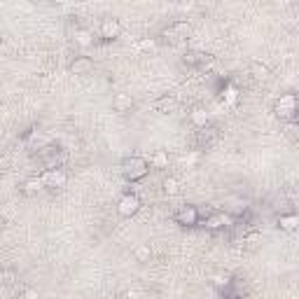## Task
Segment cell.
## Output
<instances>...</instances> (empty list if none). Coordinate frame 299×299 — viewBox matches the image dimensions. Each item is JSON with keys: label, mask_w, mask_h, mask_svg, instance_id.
Returning a JSON list of instances; mask_svg holds the SVG:
<instances>
[{"label": "cell", "mask_w": 299, "mask_h": 299, "mask_svg": "<svg viewBox=\"0 0 299 299\" xmlns=\"http://www.w3.org/2000/svg\"><path fill=\"white\" fill-rule=\"evenodd\" d=\"M122 171H124L126 180L136 182V180H140V178H145V176H148L150 164H148V159H142V157H128V159H124Z\"/></svg>", "instance_id": "obj_1"}, {"label": "cell", "mask_w": 299, "mask_h": 299, "mask_svg": "<svg viewBox=\"0 0 299 299\" xmlns=\"http://www.w3.org/2000/svg\"><path fill=\"white\" fill-rule=\"evenodd\" d=\"M274 112L280 122H290L297 117V96L294 94H283L274 106Z\"/></svg>", "instance_id": "obj_2"}, {"label": "cell", "mask_w": 299, "mask_h": 299, "mask_svg": "<svg viewBox=\"0 0 299 299\" xmlns=\"http://www.w3.org/2000/svg\"><path fill=\"white\" fill-rule=\"evenodd\" d=\"M40 180H42V187H47V190H61L68 182V173L58 166H52V168H44Z\"/></svg>", "instance_id": "obj_3"}, {"label": "cell", "mask_w": 299, "mask_h": 299, "mask_svg": "<svg viewBox=\"0 0 299 299\" xmlns=\"http://www.w3.org/2000/svg\"><path fill=\"white\" fill-rule=\"evenodd\" d=\"M190 36H192V26H190L187 22H178V24H173L171 28L164 30V38H166V40H171L173 44L185 42Z\"/></svg>", "instance_id": "obj_4"}, {"label": "cell", "mask_w": 299, "mask_h": 299, "mask_svg": "<svg viewBox=\"0 0 299 299\" xmlns=\"http://www.w3.org/2000/svg\"><path fill=\"white\" fill-rule=\"evenodd\" d=\"M140 210V199L136 196V194H124L120 199V204H117V213L122 215V218H131V215H136Z\"/></svg>", "instance_id": "obj_5"}, {"label": "cell", "mask_w": 299, "mask_h": 299, "mask_svg": "<svg viewBox=\"0 0 299 299\" xmlns=\"http://www.w3.org/2000/svg\"><path fill=\"white\" fill-rule=\"evenodd\" d=\"M176 222L182 224V227H194V224L199 222V210H196V206L178 208V213H176Z\"/></svg>", "instance_id": "obj_6"}, {"label": "cell", "mask_w": 299, "mask_h": 299, "mask_svg": "<svg viewBox=\"0 0 299 299\" xmlns=\"http://www.w3.org/2000/svg\"><path fill=\"white\" fill-rule=\"evenodd\" d=\"M218 138H220V128H218V126H210V124L201 126L199 134H196V142H199L201 148H208V145H213Z\"/></svg>", "instance_id": "obj_7"}, {"label": "cell", "mask_w": 299, "mask_h": 299, "mask_svg": "<svg viewBox=\"0 0 299 299\" xmlns=\"http://www.w3.org/2000/svg\"><path fill=\"white\" fill-rule=\"evenodd\" d=\"M131 108H134V98H131V94H124V92L114 94V98H112V110H114V112H120V114L131 112Z\"/></svg>", "instance_id": "obj_8"}, {"label": "cell", "mask_w": 299, "mask_h": 299, "mask_svg": "<svg viewBox=\"0 0 299 299\" xmlns=\"http://www.w3.org/2000/svg\"><path fill=\"white\" fill-rule=\"evenodd\" d=\"M120 33H122V24L117 19H103L100 22V36L106 40H114V38H120Z\"/></svg>", "instance_id": "obj_9"}, {"label": "cell", "mask_w": 299, "mask_h": 299, "mask_svg": "<svg viewBox=\"0 0 299 299\" xmlns=\"http://www.w3.org/2000/svg\"><path fill=\"white\" fill-rule=\"evenodd\" d=\"M94 70V61L89 56H75V61L70 64L72 75H89Z\"/></svg>", "instance_id": "obj_10"}, {"label": "cell", "mask_w": 299, "mask_h": 299, "mask_svg": "<svg viewBox=\"0 0 299 299\" xmlns=\"http://www.w3.org/2000/svg\"><path fill=\"white\" fill-rule=\"evenodd\" d=\"M229 224H234L229 213H215L210 218H206V229H222V227H229Z\"/></svg>", "instance_id": "obj_11"}, {"label": "cell", "mask_w": 299, "mask_h": 299, "mask_svg": "<svg viewBox=\"0 0 299 299\" xmlns=\"http://www.w3.org/2000/svg\"><path fill=\"white\" fill-rule=\"evenodd\" d=\"M182 61H185L187 66H206L208 56L204 54V52H196V50H190L182 54Z\"/></svg>", "instance_id": "obj_12"}, {"label": "cell", "mask_w": 299, "mask_h": 299, "mask_svg": "<svg viewBox=\"0 0 299 299\" xmlns=\"http://www.w3.org/2000/svg\"><path fill=\"white\" fill-rule=\"evenodd\" d=\"M176 106H178V100L173 98V96H164V98H159L157 103H154V110H157L159 114H168L176 110Z\"/></svg>", "instance_id": "obj_13"}, {"label": "cell", "mask_w": 299, "mask_h": 299, "mask_svg": "<svg viewBox=\"0 0 299 299\" xmlns=\"http://www.w3.org/2000/svg\"><path fill=\"white\" fill-rule=\"evenodd\" d=\"M278 227L283 229V232H294V229L299 227V218L294 213L280 215V218H278Z\"/></svg>", "instance_id": "obj_14"}, {"label": "cell", "mask_w": 299, "mask_h": 299, "mask_svg": "<svg viewBox=\"0 0 299 299\" xmlns=\"http://www.w3.org/2000/svg\"><path fill=\"white\" fill-rule=\"evenodd\" d=\"M190 120H192V124L196 128L201 126H206V124H210V117H208V112L204 110V108H194L192 114H190Z\"/></svg>", "instance_id": "obj_15"}, {"label": "cell", "mask_w": 299, "mask_h": 299, "mask_svg": "<svg viewBox=\"0 0 299 299\" xmlns=\"http://www.w3.org/2000/svg\"><path fill=\"white\" fill-rule=\"evenodd\" d=\"M148 164L152 166V168H159V171H162V168H168V154H166L164 150H157V152L150 157Z\"/></svg>", "instance_id": "obj_16"}, {"label": "cell", "mask_w": 299, "mask_h": 299, "mask_svg": "<svg viewBox=\"0 0 299 299\" xmlns=\"http://www.w3.org/2000/svg\"><path fill=\"white\" fill-rule=\"evenodd\" d=\"M250 75L255 80H266L271 75V70H269V66L262 64V61H252L250 64Z\"/></svg>", "instance_id": "obj_17"}, {"label": "cell", "mask_w": 299, "mask_h": 299, "mask_svg": "<svg viewBox=\"0 0 299 299\" xmlns=\"http://www.w3.org/2000/svg\"><path fill=\"white\" fill-rule=\"evenodd\" d=\"M72 38H75V44H80V47H92L94 44V33L86 28H78Z\"/></svg>", "instance_id": "obj_18"}, {"label": "cell", "mask_w": 299, "mask_h": 299, "mask_svg": "<svg viewBox=\"0 0 299 299\" xmlns=\"http://www.w3.org/2000/svg\"><path fill=\"white\" fill-rule=\"evenodd\" d=\"M40 190H42V180L40 178H30L22 185V194H26V196H36Z\"/></svg>", "instance_id": "obj_19"}, {"label": "cell", "mask_w": 299, "mask_h": 299, "mask_svg": "<svg viewBox=\"0 0 299 299\" xmlns=\"http://www.w3.org/2000/svg\"><path fill=\"white\" fill-rule=\"evenodd\" d=\"M162 190H164L166 196H176V194L180 192V182L176 178H164V182H162Z\"/></svg>", "instance_id": "obj_20"}, {"label": "cell", "mask_w": 299, "mask_h": 299, "mask_svg": "<svg viewBox=\"0 0 299 299\" xmlns=\"http://www.w3.org/2000/svg\"><path fill=\"white\" fill-rule=\"evenodd\" d=\"M134 257H136V262H150V257H152V250H150V246H138V248L134 250Z\"/></svg>", "instance_id": "obj_21"}, {"label": "cell", "mask_w": 299, "mask_h": 299, "mask_svg": "<svg viewBox=\"0 0 299 299\" xmlns=\"http://www.w3.org/2000/svg\"><path fill=\"white\" fill-rule=\"evenodd\" d=\"M136 50L138 52H154L157 50V42H154L152 38H145V40H138V42H136Z\"/></svg>", "instance_id": "obj_22"}, {"label": "cell", "mask_w": 299, "mask_h": 299, "mask_svg": "<svg viewBox=\"0 0 299 299\" xmlns=\"http://www.w3.org/2000/svg\"><path fill=\"white\" fill-rule=\"evenodd\" d=\"M262 241V236L257 234V232H252V234H248L246 238H243V243H246V248H257V243Z\"/></svg>", "instance_id": "obj_23"}, {"label": "cell", "mask_w": 299, "mask_h": 299, "mask_svg": "<svg viewBox=\"0 0 299 299\" xmlns=\"http://www.w3.org/2000/svg\"><path fill=\"white\" fill-rule=\"evenodd\" d=\"M285 134L290 136V138H297V124H294V120L285 122Z\"/></svg>", "instance_id": "obj_24"}, {"label": "cell", "mask_w": 299, "mask_h": 299, "mask_svg": "<svg viewBox=\"0 0 299 299\" xmlns=\"http://www.w3.org/2000/svg\"><path fill=\"white\" fill-rule=\"evenodd\" d=\"M224 98H227V103H229V106H234V103H236V98H238V92H236L234 86H229V89H227V94H224Z\"/></svg>", "instance_id": "obj_25"}, {"label": "cell", "mask_w": 299, "mask_h": 299, "mask_svg": "<svg viewBox=\"0 0 299 299\" xmlns=\"http://www.w3.org/2000/svg\"><path fill=\"white\" fill-rule=\"evenodd\" d=\"M24 297H38L36 290H24Z\"/></svg>", "instance_id": "obj_26"}, {"label": "cell", "mask_w": 299, "mask_h": 299, "mask_svg": "<svg viewBox=\"0 0 299 299\" xmlns=\"http://www.w3.org/2000/svg\"><path fill=\"white\" fill-rule=\"evenodd\" d=\"M54 2H58V5H66V2H70V0H54Z\"/></svg>", "instance_id": "obj_27"}, {"label": "cell", "mask_w": 299, "mask_h": 299, "mask_svg": "<svg viewBox=\"0 0 299 299\" xmlns=\"http://www.w3.org/2000/svg\"><path fill=\"white\" fill-rule=\"evenodd\" d=\"M2 227H5V220H2V218H0V232H2Z\"/></svg>", "instance_id": "obj_28"}]
</instances>
